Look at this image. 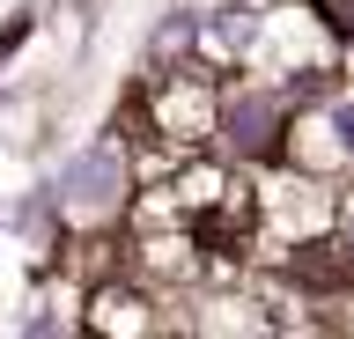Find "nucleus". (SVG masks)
Listing matches in <instances>:
<instances>
[{"label": "nucleus", "instance_id": "2", "mask_svg": "<svg viewBox=\"0 0 354 339\" xmlns=\"http://www.w3.org/2000/svg\"><path fill=\"white\" fill-rule=\"evenodd\" d=\"M266 126H273V104L266 96H243L236 111H229V140L236 148H266Z\"/></svg>", "mask_w": 354, "mask_h": 339}, {"label": "nucleus", "instance_id": "3", "mask_svg": "<svg viewBox=\"0 0 354 339\" xmlns=\"http://www.w3.org/2000/svg\"><path fill=\"white\" fill-rule=\"evenodd\" d=\"M214 45H251V15L236 8V23H214Z\"/></svg>", "mask_w": 354, "mask_h": 339}, {"label": "nucleus", "instance_id": "4", "mask_svg": "<svg viewBox=\"0 0 354 339\" xmlns=\"http://www.w3.org/2000/svg\"><path fill=\"white\" fill-rule=\"evenodd\" d=\"M332 133H339V148L354 155V104H339V111H332Z\"/></svg>", "mask_w": 354, "mask_h": 339}, {"label": "nucleus", "instance_id": "1", "mask_svg": "<svg viewBox=\"0 0 354 339\" xmlns=\"http://www.w3.org/2000/svg\"><path fill=\"white\" fill-rule=\"evenodd\" d=\"M118 177H126V170H118V155H111V148H82V155L59 170V192H66V206H74V214H104V206L118 200Z\"/></svg>", "mask_w": 354, "mask_h": 339}]
</instances>
